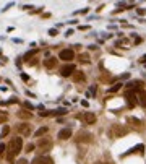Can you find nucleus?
<instances>
[{"label": "nucleus", "instance_id": "f257e3e1", "mask_svg": "<svg viewBox=\"0 0 146 164\" xmlns=\"http://www.w3.org/2000/svg\"><path fill=\"white\" fill-rule=\"evenodd\" d=\"M21 148H23V140H21L20 137H15L10 140V143H8V153H7V159L8 161H13V158L18 154V153L21 151Z\"/></svg>", "mask_w": 146, "mask_h": 164}, {"label": "nucleus", "instance_id": "f03ea898", "mask_svg": "<svg viewBox=\"0 0 146 164\" xmlns=\"http://www.w3.org/2000/svg\"><path fill=\"white\" fill-rule=\"evenodd\" d=\"M127 133H128V128L125 125H112L110 132H109V135L112 138H120V137H123V135H127Z\"/></svg>", "mask_w": 146, "mask_h": 164}, {"label": "nucleus", "instance_id": "7ed1b4c3", "mask_svg": "<svg viewBox=\"0 0 146 164\" xmlns=\"http://www.w3.org/2000/svg\"><path fill=\"white\" fill-rule=\"evenodd\" d=\"M54 146V141L52 138H39L37 140V148L41 151H50Z\"/></svg>", "mask_w": 146, "mask_h": 164}, {"label": "nucleus", "instance_id": "20e7f679", "mask_svg": "<svg viewBox=\"0 0 146 164\" xmlns=\"http://www.w3.org/2000/svg\"><path fill=\"white\" fill-rule=\"evenodd\" d=\"M125 99H127L128 107H135V106L138 104V94H135V91H127Z\"/></svg>", "mask_w": 146, "mask_h": 164}, {"label": "nucleus", "instance_id": "39448f33", "mask_svg": "<svg viewBox=\"0 0 146 164\" xmlns=\"http://www.w3.org/2000/svg\"><path fill=\"white\" fill-rule=\"evenodd\" d=\"M75 65L73 64H65L63 67L60 68V75L62 76H73V73H75Z\"/></svg>", "mask_w": 146, "mask_h": 164}, {"label": "nucleus", "instance_id": "423d86ee", "mask_svg": "<svg viewBox=\"0 0 146 164\" xmlns=\"http://www.w3.org/2000/svg\"><path fill=\"white\" fill-rule=\"evenodd\" d=\"M91 140H93V135L89 132H80L76 135V141H78V143H89Z\"/></svg>", "mask_w": 146, "mask_h": 164}, {"label": "nucleus", "instance_id": "0eeeda50", "mask_svg": "<svg viewBox=\"0 0 146 164\" xmlns=\"http://www.w3.org/2000/svg\"><path fill=\"white\" fill-rule=\"evenodd\" d=\"M59 57H60V60L68 62V60H73V57H75V54H73V50H71V49H63V50H60Z\"/></svg>", "mask_w": 146, "mask_h": 164}, {"label": "nucleus", "instance_id": "6e6552de", "mask_svg": "<svg viewBox=\"0 0 146 164\" xmlns=\"http://www.w3.org/2000/svg\"><path fill=\"white\" fill-rule=\"evenodd\" d=\"M31 164H54V161L49 156H37L31 161Z\"/></svg>", "mask_w": 146, "mask_h": 164}, {"label": "nucleus", "instance_id": "1a4fd4ad", "mask_svg": "<svg viewBox=\"0 0 146 164\" xmlns=\"http://www.w3.org/2000/svg\"><path fill=\"white\" fill-rule=\"evenodd\" d=\"M16 132L21 133V135H26V137H28V135L31 133V125H29V123H20V125L16 127Z\"/></svg>", "mask_w": 146, "mask_h": 164}, {"label": "nucleus", "instance_id": "9d476101", "mask_svg": "<svg viewBox=\"0 0 146 164\" xmlns=\"http://www.w3.org/2000/svg\"><path fill=\"white\" fill-rule=\"evenodd\" d=\"M141 86H143L141 81H130V83H127V89H128V91H141Z\"/></svg>", "mask_w": 146, "mask_h": 164}, {"label": "nucleus", "instance_id": "9b49d317", "mask_svg": "<svg viewBox=\"0 0 146 164\" xmlns=\"http://www.w3.org/2000/svg\"><path fill=\"white\" fill-rule=\"evenodd\" d=\"M57 137H59L60 140H68V138L71 137V130H70V128H62Z\"/></svg>", "mask_w": 146, "mask_h": 164}, {"label": "nucleus", "instance_id": "f8f14e48", "mask_svg": "<svg viewBox=\"0 0 146 164\" xmlns=\"http://www.w3.org/2000/svg\"><path fill=\"white\" fill-rule=\"evenodd\" d=\"M138 103L141 104L143 107H146V93L143 91V89H141V91H138Z\"/></svg>", "mask_w": 146, "mask_h": 164}, {"label": "nucleus", "instance_id": "ddd939ff", "mask_svg": "<svg viewBox=\"0 0 146 164\" xmlns=\"http://www.w3.org/2000/svg\"><path fill=\"white\" fill-rule=\"evenodd\" d=\"M85 120H86V123H94V122H96V115H94L93 112H86V114H85Z\"/></svg>", "mask_w": 146, "mask_h": 164}, {"label": "nucleus", "instance_id": "4468645a", "mask_svg": "<svg viewBox=\"0 0 146 164\" xmlns=\"http://www.w3.org/2000/svg\"><path fill=\"white\" fill-rule=\"evenodd\" d=\"M55 64H57V60H55L54 57H49L47 60H44V65H46L47 68H54V67H55Z\"/></svg>", "mask_w": 146, "mask_h": 164}, {"label": "nucleus", "instance_id": "2eb2a0df", "mask_svg": "<svg viewBox=\"0 0 146 164\" xmlns=\"http://www.w3.org/2000/svg\"><path fill=\"white\" fill-rule=\"evenodd\" d=\"M73 80L75 81H85V73L83 72H75L73 73Z\"/></svg>", "mask_w": 146, "mask_h": 164}, {"label": "nucleus", "instance_id": "dca6fc26", "mask_svg": "<svg viewBox=\"0 0 146 164\" xmlns=\"http://www.w3.org/2000/svg\"><path fill=\"white\" fill-rule=\"evenodd\" d=\"M127 122L132 123V125H135V127H140V125H141V120H140V119H136V117H128Z\"/></svg>", "mask_w": 146, "mask_h": 164}, {"label": "nucleus", "instance_id": "f3484780", "mask_svg": "<svg viewBox=\"0 0 146 164\" xmlns=\"http://www.w3.org/2000/svg\"><path fill=\"white\" fill-rule=\"evenodd\" d=\"M47 133V127H41L39 130H36V133H34V137H37V138H41L42 135H46Z\"/></svg>", "mask_w": 146, "mask_h": 164}, {"label": "nucleus", "instance_id": "a211bd4d", "mask_svg": "<svg viewBox=\"0 0 146 164\" xmlns=\"http://www.w3.org/2000/svg\"><path fill=\"white\" fill-rule=\"evenodd\" d=\"M18 117L20 119H31L33 114H31V112H28V111H20L18 112Z\"/></svg>", "mask_w": 146, "mask_h": 164}, {"label": "nucleus", "instance_id": "6ab92c4d", "mask_svg": "<svg viewBox=\"0 0 146 164\" xmlns=\"http://www.w3.org/2000/svg\"><path fill=\"white\" fill-rule=\"evenodd\" d=\"M144 150V146L143 145H136V146H135V148H132L130 151H128V153H125V154H123V156H127V154H132V153H136V151H143Z\"/></svg>", "mask_w": 146, "mask_h": 164}, {"label": "nucleus", "instance_id": "aec40b11", "mask_svg": "<svg viewBox=\"0 0 146 164\" xmlns=\"http://www.w3.org/2000/svg\"><path fill=\"white\" fill-rule=\"evenodd\" d=\"M37 52H39L37 49H33V50H29V52H26V55H25V60H26V62H29V59H31L34 54H37Z\"/></svg>", "mask_w": 146, "mask_h": 164}, {"label": "nucleus", "instance_id": "412c9836", "mask_svg": "<svg viewBox=\"0 0 146 164\" xmlns=\"http://www.w3.org/2000/svg\"><path fill=\"white\" fill-rule=\"evenodd\" d=\"M78 59H80L81 64H89V55L88 54H80V57H78Z\"/></svg>", "mask_w": 146, "mask_h": 164}, {"label": "nucleus", "instance_id": "4be33fe9", "mask_svg": "<svg viewBox=\"0 0 146 164\" xmlns=\"http://www.w3.org/2000/svg\"><path fill=\"white\" fill-rule=\"evenodd\" d=\"M67 111L65 109H57V111H50V115H65Z\"/></svg>", "mask_w": 146, "mask_h": 164}, {"label": "nucleus", "instance_id": "5701e85b", "mask_svg": "<svg viewBox=\"0 0 146 164\" xmlns=\"http://www.w3.org/2000/svg\"><path fill=\"white\" fill-rule=\"evenodd\" d=\"M120 88H122V84H120V83H115L112 88H109V93H115V91H119Z\"/></svg>", "mask_w": 146, "mask_h": 164}, {"label": "nucleus", "instance_id": "b1692460", "mask_svg": "<svg viewBox=\"0 0 146 164\" xmlns=\"http://www.w3.org/2000/svg\"><path fill=\"white\" fill-rule=\"evenodd\" d=\"M8 132H10V127H8V125H5V127L2 128V132H0V137H2V138H3V137H7Z\"/></svg>", "mask_w": 146, "mask_h": 164}, {"label": "nucleus", "instance_id": "393cba45", "mask_svg": "<svg viewBox=\"0 0 146 164\" xmlns=\"http://www.w3.org/2000/svg\"><path fill=\"white\" fill-rule=\"evenodd\" d=\"M7 119H8V115L5 114V112H0V123H3L5 120H7Z\"/></svg>", "mask_w": 146, "mask_h": 164}, {"label": "nucleus", "instance_id": "a878e982", "mask_svg": "<svg viewBox=\"0 0 146 164\" xmlns=\"http://www.w3.org/2000/svg\"><path fill=\"white\" fill-rule=\"evenodd\" d=\"M33 150H34V145H33V143H28V146H26V151L29 153V151H33Z\"/></svg>", "mask_w": 146, "mask_h": 164}, {"label": "nucleus", "instance_id": "bb28decb", "mask_svg": "<svg viewBox=\"0 0 146 164\" xmlns=\"http://www.w3.org/2000/svg\"><path fill=\"white\" fill-rule=\"evenodd\" d=\"M5 150H7V146H5L3 143H0V154H2V153H3Z\"/></svg>", "mask_w": 146, "mask_h": 164}, {"label": "nucleus", "instance_id": "cd10ccee", "mask_svg": "<svg viewBox=\"0 0 146 164\" xmlns=\"http://www.w3.org/2000/svg\"><path fill=\"white\" fill-rule=\"evenodd\" d=\"M15 103H18V99H16V98H10L8 104H15Z\"/></svg>", "mask_w": 146, "mask_h": 164}, {"label": "nucleus", "instance_id": "c85d7f7f", "mask_svg": "<svg viewBox=\"0 0 146 164\" xmlns=\"http://www.w3.org/2000/svg\"><path fill=\"white\" fill-rule=\"evenodd\" d=\"M25 106H26V107H28V109H29V111H31V109H34V106H33L31 103H25Z\"/></svg>", "mask_w": 146, "mask_h": 164}, {"label": "nucleus", "instance_id": "c756f323", "mask_svg": "<svg viewBox=\"0 0 146 164\" xmlns=\"http://www.w3.org/2000/svg\"><path fill=\"white\" fill-rule=\"evenodd\" d=\"M49 34L50 36H55V34H57V29H49Z\"/></svg>", "mask_w": 146, "mask_h": 164}, {"label": "nucleus", "instance_id": "7c9ffc66", "mask_svg": "<svg viewBox=\"0 0 146 164\" xmlns=\"http://www.w3.org/2000/svg\"><path fill=\"white\" fill-rule=\"evenodd\" d=\"M21 78H23L25 81H28V80H29V76H28V75H25V73H23V75H21Z\"/></svg>", "mask_w": 146, "mask_h": 164}, {"label": "nucleus", "instance_id": "2f4dec72", "mask_svg": "<svg viewBox=\"0 0 146 164\" xmlns=\"http://www.w3.org/2000/svg\"><path fill=\"white\" fill-rule=\"evenodd\" d=\"M140 62H141V64H146V55H143V57L140 59Z\"/></svg>", "mask_w": 146, "mask_h": 164}, {"label": "nucleus", "instance_id": "473e14b6", "mask_svg": "<svg viewBox=\"0 0 146 164\" xmlns=\"http://www.w3.org/2000/svg\"><path fill=\"white\" fill-rule=\"evenodd\" d=\"M138 13H140V15H144L146 12H144V10H143V8H138Z\"/></svg>", "mask_w": 146, "mask_h": 164}, {"label": "nucleus", "instance_id": "72a5a7b5", "mask_svg": "<svg viewBox=\"0 0 146 164\" xmlns=\"http://www.w3.org/2000/svg\"><path fill=\"white\" fill-rule=\"evenodd\" d=\"M18 164H28V162H26V159H20V161H18Z\"/></svg>", "mask_w": 146, "mask_h": 164}, {"label": "nucleus", "instance_id": "f704fd0d", "mask_svg": "<svg viewBox=\"0 0 146 164\" xmlns=\"http://www.w3.org/2000/svg\"><path fill=\"white\" fill-rule=\"evenodd\" d=\"M96 164H106V162H96Z\"/></svg>", "mask_w": 146, "mask_h": 164}]
</instances>
